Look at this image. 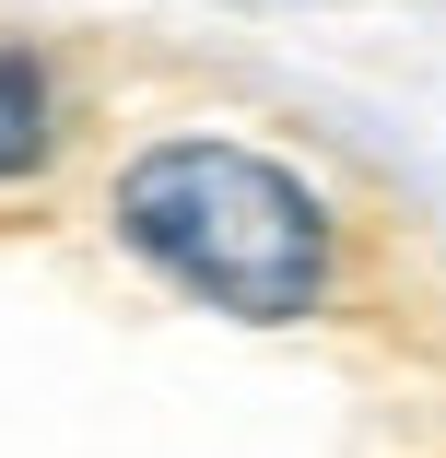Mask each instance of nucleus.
<instances>
[{
	"instance_id": "obj_1",
	"label": "nucleus",
	"mask_w": 446,
	"mask_h": 458,
	"mask_svg": "<svg viewBox=\"0 0 446 458\" xmlns=\"http://www.w3.org/2000/svg\"><path fill=\"white\" fill-rule=\"evenodd\" d=\"M106 212H118V247L153 259L212 318L282 329L329 294V200L247 141H153Z\"/></svg>"
},
{
	"instance_id": "obj_2",
	"label": "nucleus",
	"mask_w": 446,
	"mask_h": 458,
	"mask_svg": "<svg viewBox=\"0 0 446 458\" xmlns=\"http://www.w3.org/2000/svg\"><path fill=\"white\" fill-rule=\"evenodd\" d=\"M47 153V71L24 47H0V176H24Z\"/></svg>"
}]
</instances>
